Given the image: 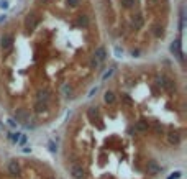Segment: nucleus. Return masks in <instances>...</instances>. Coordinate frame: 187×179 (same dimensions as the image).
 <instances>
[{"instance_id": "1", "label": "nucleus", "mask_w": 187, "mask_h": 179, "mask_svg": "<svg viewBox=\"0 0 187 179\" xmlns=\"http://www.w3.org/2000/svg\"><path fill=\"white\" fill-rule=\"evenodd\" d=\"M156 82H158V85H161L162 89H166V91H169V92L176 89V84H174L169 77H166V76H158V77H156Z\"/></svg>"}, {"instance_id": "2", "label": "nucleus", "mask_w": 187, "mask_h": 179, "mask_svg": "<svg viewBox=\"0 0 187 179\" xmlns=\"http://www.w3.org/2000/svg\"><path fill=\"white\" fill-rule=\"evenodd\" d=\"M69 172L74 179H84L85 178V171L81 164H71L69 166Z\"/></svg>"}, {"instance_id": "3", "label": "nucleus", "mask_w": 187, "mask_h": 179, "mask_svg": "<svg viewBox=\"0 0 187 179\" xmlns=\"http://www.w3.org/2000/svg\"><path fill=\"white\" fill-rule=\"evenodd\" d=\"M0 46H2V49H4V51L12 49V46H13V36L8 35V33L2 35V38H0Z\"/></svg>"}, {"instance_id": "4", "label": "nucleus", "mask_w": 187, "mask_h": 179, "mask_svg": "<svg viewBox=\"0 0 187 179\" xmlns=\"http://www.w3.org/2000/svg\"><path fill=\"white\" fill-rule=\"evenodd\" d=\"M149 128V123L146 122V120H140V122L135 123V126L131 128V130L135 132V133H146Z\"/></svg>"}, {"instance_id": "5", "label": "nucleus", "mask_w": 187, "mask_h": 179, "mask_svg": "<svg viewBox=\"0 0 187 179\" xmlns=\"http://www.w3.org/2000/svg\"><path fill=\"white\" fill-rule=\"evenodd\" d=\"M7 169H8V172H10V174H13V176L20 174V171H21L20 163H18L17 159H10V161H8V164H7Z\"/></svg>"}, {"instance_id": "6", "label": "nucleus", "mask_w": 187, "mask_h": 179, "mask_svg": "<svg viewBox=\"0 0 187 179\" xmlns=\"http://www.w3.org/2000/svg\"><path fill=\"white\" fill-rule=\"evenodd\" d=\"M146 169H148V174H151V176H156V174H159V172L162 171V168L156 161H148Z\"/></svg>"}, {"instance_id": "7", "label": "nucleus", "mask_w": 187, "mask_h": 179, "mask_svg": "<svg viewBox=\"0 0 187 179\" xmlns=\"http://www.w3.org/2000/svg\"><path fill=\"white\" fill-rule=\"evenodd\" d=\"M28 112H26L25 109H17L15 110V118H17V122H21V123H26L28 122Z\"/></svg>"}, {"instance_id": "8", "label": "nucleus", "mask_w": 187, "mask_h": 179, "mask_svg": "<svg viewBox=\"0 0 187 179\" xmlns=\"http://www.w3.org/2000/svg\"><path fill=\"white\" fill-rule=\"evenodd\" d=\"M48 100H49V91H48V89H39L38 94H36V102L46 104Z\"/></svg>"}, {"instance_id": "9", "label": "nucleus", "mask_w": 187, "mask_h": 179, "mask_svg": "<svg viewBox=\"0 0 187 179\" xmlns=\"http://www.w3.org/2000/svg\"><path fill=\"white\" fill-rule=\"evenodd\" d=\"M36 25H38V18L35 17V15H28L26 17V20H25V26H26V30H35L36 28Z\"/></svg>"}, {"instance_id": "10", "label": "nucleus", "mask_w": 187, "mask_h": 179, "mask_svg": "<svg viewBox=\"0 0 187 179\" xmlns=\"http://www.w3.org/2000/svg\"><path fill=\"white\" fill-rule=\"evenodd\" d=\"M171 51H172L180 61L184 59V54H182V51H180V41H174L172 45H171Z\"/></svg>"}, {"instance_id": "11", "label": "nucleus", "mask_w": 187, "mask_h": 179, "mask_svg": "<svg viewBox=\"0 0 187 179\" xmlns=\"http://www.w3.org/2000/svg\"><path fill=\"white\" fill-rule=\"evenodd\" d=\"M107 58V51H105V48H97L95 49V54H94V59L97 61V63H100V61H103Z\"/></svg>"}, {"instance_id": "12", "label": "nucleus", "mask_w": 187, "mask_h": 179, "mask_svg": "<svg viewBox=\"0 0 187 179\" xmlns=\"http://www.w3.org/2000/svg\"><path fill=\"white\" fill-rule=\"evenodd\" d=\"M167 141H169L171 145H179L180 143V135L177 133V132H169V133H167Z\"/></svg>"}, {"instance_id": "13", "label": "nucleus", "mask_w": 187, "mask_h": 179, "mask_svg": "<svg viewBox=\"0 0 187 179\" xmlns=\"http://www.w3.org/2000/svg\"><path fill=\"white\" fill-rule=\"evenodd\" d=\"M143 23H145V20H143L141 15H136V17L131 18V26H133L135 30H140L143 26Z\"/></svg>"}, {"instance_id": "14", "label": "nucleus", "mask_w": 187, "mask_h": 179, "mask_svg": "<svg viewBox=\"0 0 187 179\" xmlns=\"http://www.w3.org/2000/svg\"><path fill=\"white\" fill-rule=\"evenodd\" d=\"M87 115H89V118H90L92 122H95V118L99 117V110H97V107H90L89 112H87Z\"/></svg>"}, {"instance_id": "15", "label": "nucleus", "mask_w": 187, "mask_h": 179, "mask_svg": "<svg viewBox=\"0 0 187 179\" xmlns=\"http://www.w3.org/2000/svg\"><path fill=\"white\" fill-rule=\"evenodd\" d=\"M77 25L79 26H84V28L85 26H89V18L85 17V15H79L77 17Z\"/></svg>"}, {"instance_id": "16", "label": "nucleus", "mask_w": 187, "mask_h": 179, "mask_svg": "<svg viewBox=\"0 0 187 179\" xmlns=\"http://www.w3.org/2000/svg\"><path fill=\"white\" fill-rule=\"evenodd\" d=\"M103 99H105L107 104H113V102H115V94H113V92H105Z\"/></svg>"}, {"instance_id": "17", "label": "nucleus", "mask_w": 187, "mask_h": 179, "mask_svg": "<svg viewBox=\"0 0 187 179\" xmlns=\"http://www.w3.org/2000/svg\"><path fill=\"white\" fill-rule=\"evenodd\" d=\"M153 35H154L156 38H161V36L164 35V31H162V26H154V28H153Z\"/></svg>"}, {"instance_id": "18", "label": "nucleus", "mask_w": 187, "mask_h": 179, "mask_svg": "<svg viewBox=\"0 0 187 179\" xmlns=\"http://www.w3.org/2000/svg\"><path fill=\"white\" fill-rule=\"evenodd\" d=\"M43 110H46V104H41V102H36V105H35V112H36V113H41Z\"/></svg>"}, {"instance_id": "19", "label": "nucleus", "mask_w": 187, "mask_h": 179, "mask_svg": "<svg viewBox=\"0 0 187 179\" xmlns=\"http://www.w3.org/2000/svg\"><path fill=\"white\" fill-rule=\"evenodd\" d=\"M20 137H21V133H8V140L13 141V143H18Z\"/></svg>"}, {"instance_id": "20", "label": "nucleus", "mask_w": 187, "mask_h": 179, "mask_svg": "<svg viewBox=\"0 0 187 179\" xmlns=\"http://www.w3.org/2000/svg\"><path fill=\"white\" fill-rule=\"evenodd\" d=\"M63 92H64L66 95H71V92H72L71 85H69V84H64V85H63Z\"/></svg>"}, {"instance_id": "21", "label": "nucleus", "mask_w": 187, "mask_h": 179, "mask_svg": "<svg viewBox=\"0 0 187 179\" xmlns=\"http://www.w3.org/2000/svg\"><path fill=\"white\" fill-rule=\"evenodd\" d=\"M180 176H182V172H180V171H174L171 176H167V179H179Z\"/></svg>"}, {"instance_id": "22", "label": "nucleus", "mask_w": 187, "mask_h": 179, "mask_svg": "<svg viewBox=\"0 0 187 179\" xmlns=\"http://www.w3.org/2000/svg\"><path fill=\"white\" fill-rule=\"evenodd\" d=\"M122 4H123L125 7H127V8H130V7H133L135 0H122Z\"/></svg>"}, {"instance_id": "23", "label": "nucleus", "mask_w": 187, "mask_h": 179, "mask_svg": "<svg viewBox=\"0 0 187 179\" xmlns=\"http://www.w3.org/2000/svg\"><path fill=\"white\" fill-rule=\"evenodd\" d=\"M67 4L71 5V7H77V5L81 4V0H67Z\"/></svg>"}, {"instance_id": "24", "label": "nucleus", "mask_w": 187, "mask_h": 179, "mask_svg": "<svg viewBox=\"0 0 187 179\" xmlns=\"http://www.w3.org/2000/svg\"><path fill=\"white\" fill-rule=\"evenodd\" d=\"M112 74H113V67H112V69H108V71H107L105 74H103V77H102V79H103V81H105V79H108L110 76H112Z\"/></svg>"}, {"instance_id": "25", "label": "nucleus", "mask_w": 187, "mask_h": 179, "mask_svg": "<svg viewBox=\"0 0 187 179\" xmlns=\"http://www.w3.org/2000/svg\"><path fill=\"white\" fill-rule=\"evenodd\" d=\"M154 130H156V133H162V130H164V128H162V125L156 123V125H154Z\"/></svg>"}, {"instance_id": "26", "label": "nucleus", "mask_w": 187, "mask_h": 179, "mask_svg": "<svg viewBox=\"0 0 187 179\" xmlns=\"http://www.w3.org/2000/svg\"><path fill=\"white\" fill-rule=\"evenodd\" d=\"M122 99H123L125 104H128V105H131V99L128 97V95H122Z\"/></svg>"}, {"instance_id": "27", "label": "nucleus", "mask_w": 187, "mask_h": 179, "mask_svg": "<svg viewBox=\"0 0 187 179\" xmlns=\"http://www.w3.org/2000/svg\"><path fill=\"white\" fill-rule=\"evenodd\" d=\"M25 141H26V135H21L20 140H18V143H20V145H25Z\"/></svg>"}, {"instance_id": "28", "label": "nucleus", "mask_w": 187, "mask_h": 179, "mask_svg": "<svg viewBox=\"0 0 187 179\" xmlns=\"http://www.w3.org/2000/svg\"><path fill=\"white\" fill-rule=\"evenodd\" d=\"M49 151H51V153H56V146H54V143H53V141L49 143Z\"/></svg>"}, {"instance_id": "29", "label": "nucleus", "mask_w": 187, "mask_h": 179, "mask_svg": "<svg viewBox=\"0 0 187 179\" xmlns=\"http://www.w3.org/2000/svg\"><path fill=\"white\" fill-rule=\"evenodd\" d=\"M99 66V63H97L95 59H94V58H92V61H90V67H97Z\"/></svg>"}, {"instance_id": "30", "label": "nucleus", "mask_w": 187, "mask_h": 179, "mask_svg": "<svg viewBox=\"0 0 187 179\" xmlns=\"http://www.w3.org/2000/svg\"><path fill=\"white\" fill-rule=\"evenodd\" d=\"M0 7L2 8H8V2H5V0L4 2H0Z\"/></svg>"}, {"instance_id": "31", "label": "nucleus", "mask_w": 187, "mask_h": 179, "mask_svg": "<svg viewBox=\"0 0 187 179\" xmlns=\"http://www.w3.org/2000/svg\"><path fill=\"white\" fill-rule=\"evenodd\" d=\"M115 54H116V56H118V58L122 56V51H120V48H115Z\"/></svg>"}, {"instance_id": "32", "label": "nucleus", "mask_w": 187, "mask_h": 179, "mask_svg": "<svg viewBox=\"0 0 187 179\" xmlns=\"http://www.w3.org/2000/svg\"><path fill=\"white\" fill-rule=\"evenodd\" d=\"M8 125H10V126H15V125H17V123H15L13 120H8Z\"/></svg>"}, {"instance_id": "33", "label": "nucleus", "mask_w": 187, "mask_h": 179, "mask_svg": "<svg viewBox=\"0 0 187 179\" xmlns=\"http://www.w3.org/2000/svg\"><path fill=\"white\" fill-rule=\"evenodd\" d=\"M41 2H49V0H41Z\"/></svg>"}]
</instances>
